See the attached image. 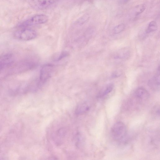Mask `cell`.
<instances>
[{"mask_svg":"<svg viewBox=\"0 0 160 160\" xmlns=\"http://www.w3.org/2000/svg\"><path fill=\"white\" fill-rule=\"evenodd\" d=\"M127 132L125 124L121 121L116 122L111 129V134L112 138L116 141L122 139L125 136Z\"/></svg>","mask_w":160,"mask_h":160,"instance_id":"obj_1","label":"cell"},{"mask_svg":"<svg viewBox=\"0 0 160 160\" xmlns=\"http://www.w3.org/2000/svg\"><path fill=\"white\" fill-rule=\"evenodd\" d=\"M36 31L30 28H20L13 33L14 38L18 39L28 41L35 38L37 36Z\"/></svg>","mask_w":160,"mask_h":160,"instance_id":"obj_2","label":"cell"},{"mask_svg":"<svg viewBox=\"0 0 160 160\" xmlns=\"http://www.w3.org/2000/svg\"><path fill=\"white\" fill-rule=\"evenodd\" d=\"M48 20V16L45 15H36L19 24L18 26V28H29L30 27L33 25L44 23L46 22Z\"/></svg>","mask_w":160,"mask_h":160,"instance_id":"obj_3","label":"cell"},{"mask_svg":"<svg viewBox=\"0 0 160 160\" xmlns=\"http://www.w3.org/2000/svg\"><path fill=\"white\" fill-rule=\"evenodd\" d=\"M54 66L51 64H46L41 68L40 71V81L42 84L45 83L51 77Z\"/></svg>","mask_w":160,"mask_h":160,"instance_id":"obj_4","label":"cell"},{"mask_svg":"<svg viewBox=\"0 0 160 160\" xmlns=\"http://www.w3.org/2000/svg\"><path fill=\"white\" fill-rule=\"evenodd\" d=\"M58 0H29L30 6L37 10L44 9L55 3Z\"/></svg>","mask_w":160,"mask_h":160,"instance_id":"obj_5","label":"cell"},{"mask_svg":"<svg viewBox=\"0 0 160 160\" xmlns=\"http://www.w3.org/2000/svg\"><path fill=\"white\" fill-rule=\"evenodd\" d=\"M14 62L12 55L6 53L0 56V72L11 66Z\"/></svg>","mask_w":160,"mask_h":160,"instance_id":"obj_6","label":"cell"},{"mask_svg":"<svg viewBox=\"0 0 160 160\" xmlns=\"http://www.w3.org/2000/svg\"><path fill=\"white\" fill-rule=\"evenodd\" d=\"M160 72L157 71V74L149 80L148 84L152 90H158L160 88Z\"/></svg>","mask_w":160,"mask_h":160,"instance_id":"obj_7","label":"cell"},{"mask_svg":"<svg viewBox=\"0 0 160 160\" xmlns=\"http://www.w3.org/2000/svg\"><path fill=\"white\" fill-rule=\"evenodd\" d=\"M135 95L137 99L141 101L147 100L149 97V94L145 88L140 87L135 91Z\"/></svg>","mask_w":160,"mask_h":160,"instance_id":"obj_8","label":"cell"},{"mask_svg":"<svg viewBox=\"0 0 160 160\" xmlns=\"http://www.w3.org/2000/svg\"><path fill=\"white\" fill-rule=\"evenodd\" d=\"M88 105L86 102L81 103L77 107L75 113L77 115L82 114L87 112L89 109Z\"/></svg>","mask_w":160,"mask_h":160,"instance_id":"obj_9","label":"cell"},{"mask_svg":"<svg viewBox=\"0 0 160 160\" xmlns=\"http://www.w3.org/2000/svg\"><path fill=\"white\" fill-rule=\"evenodd\" d=\"M114 88V85L112 83L108 85L105 88L99 93L98 97L101 98L107 95L112 92Z\"/></svg>","mask_w":160,"mask_h":160,"instance_id":"obj_10","label":"cell"},{"mask_svg":"<svg viewBox=\"0 0 160 160\" xmlns=\"http://www.w3.org/2000/svg\"><path fill=\"white\" fill-rule=\"evenodd\" d=\"M157 28V22L154 21H152L149 23L146 32L147 33H149L156 31Z\"/></svg>","mask_w":160,"mask_h":160,"instance_id":"obj_11","label":"cell"},{"mask_svg":"<svg viewBox=\"0 0 160 160\" xmlns=\"http://www.w3.org/2000/svg\"><path fill=\"white\" fill-rule=\"evenodd\" d=\"M145 9V6L143 4L138 5L136 6L134 10V14L135 16H137L142 13Z\"/></svg>","mask_w":160,"mask_h":160,"instance_id":"obj_12","label":"cell"},{"mask_svg":"<svg viewBox=\"0 0 160 160\" xmlns=\"http://www.w3.org/2000/svg\"><path fill=\"white\" fill-rule=\"evenodd\" d=\"M125 27V25L123 23L118 24L114 28L113 32L115 34L119 33L124 30Z\"/></svg>","mask_w":160,"mask_h":160,"instance_id":"obj_13","label":"cell"},{"mask_svg":"<svg viewBox=\"0 0 160 160\" xmlns=\"http://www.w3.org/2000/svg\"><path fill=\"white\" fill-rule=\"evenodd\" d=\"M69 55L68 52L66 51H62L56 60L57 61H60L63 58L67 57Z\"/></svg>","mask_w":160,"mask_h":160,"instance_id":"obj_14","label":"cell"},{"mask_svg":"<svg viewBox=\"0 0 160 160\" xmlns=\"http://www.w3.org/2000/svg\"><path fill=\"white\" fill-rule=\"evenodd\" d=\"M122 72L120 71H116L114 72L112 74V78H115L120 77L122 74Z\"/></svg>","mask_w":160,"mask_h":160,"instance_id":"obj_15","label":"cell"},{"mask_svg":"<svg viewBox=\"0 0 160 160\" xmlns=\"http://www.w3.org/2000/svg\"><path fill=\"white\" fill-rule=\"evenodd\" d=\"M130 0H123V2H128V1H129Z\"/></svg>","mask_w":160,"mask_h":160,"instance_id":"obj_16","label":"cell"}]
</instances>
